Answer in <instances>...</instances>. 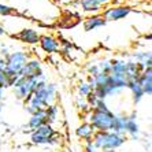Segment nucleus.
I'll return each instance as SVG.
<instances>
[{"mask_svg": "<svg viewBox=\"0 0 152 152\" xmlns=\"http://www.w3.org/2000/svg\"><path fill=\"white\" fill-rule=\"evenodd\" d=\"M126 141V137L122 134H118L115 132H95L92 137V142L99 151L106 149H115L121 148Z\"/></svg>", "mask_w": 152, "mask_h": 152, "instance_id": "obj_1", "label": "nucleus"}, {"mask_svg": "<svg viewBox=\"0 0 152 152\" xmlns=\"http://www.w3.org/2000/svg\"><path fill=\"white\" fill-rule=\"evenodd\" d=\"M114 117L115 114L113 111L102 113V111L91 110L88 113V124L95 129V132H108L113 127Z\"/></svg>", "mask_w": 152, "mask_h": 152, "instance_id": "obj_2", "label": "nucleus"}, {"mask_svg": "<svg viewBox=\"0 0 152 152\" xmlns=\"http://www.w3.org/2000/svg\"><path fill=\"white\" fill-rule=\"evenodd\" d=\"M30 142L33 145H51L58 144L56 130L53 129L51 124H45L40 126L39 129L32 132L30 134Z\"/></svg>", "mask_w": 152, "mask_h": 152, "instance_id": "obj_3", "label": "nucleus"}, {"mask_svg": "<svg viewBox=\"0 0 152 152\" xmlns=\"http://www.w3.org/2000/svg\"><path fill=\"white\" fill-rule=\"evenodd\" d=\"M37 81L36 78H25V77H19L17 81L14 82L12 88H14V96L18 100L25 102L26 99H29L33 95V92L36 91L37 86Z\"/></svg>", "mask_w": 152, "mask_h": 152, "instance_id": "obj_4", "label": "nucleus"}, {"mask_svg": "<svg viewBox=\"0 0 152 152\" xmlns=\"http://www.w3.org/2000/svg\"><path fill=\"white\" fill-rule=\"evenodd\" d=\"M19 77L25 78H36L39 81H47V75L44 74L41 67V62L37 58H29L25 66L19 71Z\"/></svg>", "mask_w": 152, "mask_h": 152, "instance_id": "obj_5", "label": "nucleus"}, {"mask_svg": "<svg viewBox=\"0 0 152 152\" xmlns=\"http://www.w3.org/2000/svg\"><path fill=\"white\" fill-rule=\"evenodd\" d=\"M56 91H58L56 85L55 84H48V82H47L45 86H42V88L34 91L32 96L36 97V99L41 103L42 106H44V108H47L48 106L53 104L55 100H56Z\"/></svg>", "mask_w": 152, "mask_h": 152, "instance_id": "obj_6", "label": "nucleus"}, {"mask_svg": "<svg viewBox=\"0 0 152 152\" xmlns=\"http://www.w3.org/2000/svg\"><path fill=\"white\" fill-rule=\"evenodd\" d=\"M132 12V7L129 6H122V4H114L110 7L104 8L102 17L106 19V22L110 21H121V19H125L127 15Z\"/></svg>", "mask_w": 152, "mask_h": 152, "instance_id": "obj_7", "label": "nucleus"}, {"mask_svg": "<svg viewBox=\"0 0 152 152\" xmlns=\"http://www.w3.org/2000/svg\"><path fill=\"white\" fill-rule=\"evenodd\" d=\"M126 85H127V81L126 80H124V78L114 77V75H108V80H107V82L103 85L102 88L104 89L107 97H110V96L121 95V93L126 89Z\"/></svg>", "mask_w": 152, "mask_h": 152, "instance_id": "obj_8", "label": "nucleus"}, {"mask_svg": "<svg viewBox=\"0 0 152 152\" xmlns=\"http://www.w3.org/2000/svg\"><path fill=\"white\" fill-rule=\"evenodd\" d=\"M39 44H40V48L45 53H55L60 48V42L58 41V39L51 34L40 36Z\"/></svg>", "mask_w": 152, "mask_h": 152, "instance_id": "obj_9", "label": "nucleus"}, {"mask_svg": "<svg viewBox=\"0 0 152 152\" xmlns=\"http://www.w3.org/2000/svg\"><path fill=\"white\" fill-rule=\"evenodd\" d=\"M138 84L142 89L144 96H151L152 95V67H147L137 78Z\"/></svg>", "mask_w": 152, "mask_h": 152, "instance_id": "obj_10", "label": "nucleus"}, {"mask_svg": "<svg viewBox=\"0 0 152 152\" xmlns=\"http://www.w3.org/2000/svg\"><path fill=\"white\" fill-rule=\"evenodd\" d=\"M19 41L25 42V44H29V45H34V44H39V40H40V34L37 30L32 28H25L22 29L21 32L18 33L15 36Z\"/></svg>", "mask_w": 152, "mask_h": 152, "instance_id": "obj_11", "label": "nucleus"}, {"mask_svg": "<svg viewBox=\"0 0 152 152\" xmlns=\"http://www.w3.org/2000/svg\"><path fill=\"white\" fill-rule=\"evenodd\" d=\"M45 124H48L45 111L40 110V111H37V113H34V114L30 115V118H29V121H28V127L33 132V130L39 129L40 126H42V125H45Z\"/></svg>", "mask_w": 152, "mask_h": 152, "instance_id": "obj_12", "label": "nucleus"}, {"mask_svg": "<svg viewBox=\"0 0 152 152\" xmlns=\"http://www.w3.org/2000/svg\"><path fill=\"white\" fill-rule=\"evenodd\" d=\"M106 23L107 22H106V19L102 17V14H95V15L88 17L84 21V29L86 30V32H92V30H95V29L104 26Z\"/></svg>", "mask_w": 152, "mask_h": 152, "instance_id": "obj_13", "label": "nucleus"}, {"mask_svg": "<svg viewBox=\"0 0 152 152\" xmlns=\"http://www.w3.org/2000/svg\"><path fill=\"white\" fill-rule=\"evenodd\" d=\"M126 89H129L132 92V97H133V103L134 104H138V103L141 102V99L144 97V93H142V89L138 84L137 78L134 80H129L127 81V85H126Z\"/></svg>", "mask_w": 152, "mask_h": 152, "instance_id": "obj_14", "label": "nucleus"}, {"mask_svg": "<svg viewBox=\"0 0 152 152\" xmlns=\"http://www.w3.org/2000/svg\"><path fill=\"white\" fill-rule=\"evenodd\" d=\"M130 59L137 63H142L145 67H152L151 51H136L130 55Z\"/></svg>", "mask_w": 152, "mask_h": 152, "instance_id": "obj_15", "label": "nucleus"}, {"mask_svg": "<svg viewBox=\"0 0 152 152\" xmlns=\"http://www.w3.org/2000/svg\"><path fill=\"white\" fill-rule=\"evenodd\" d=\"M126 122H127V115L126 114H115V117H114V122H113V127H111V132H115V133H118V134L125 136Z\"/></svg>", "mask_w": 152, "mask_h": 152, "instance_id": "obj_16", "label": "nucleus"}, {"mask_svg": "<svg viewBox=\"0 0 152 152\" xmlns=\"http://www.w3.org/2000/svg\"><path fill=\"white\" fill-rule=\"evenodd\" d=\"M75 134H77L80 138H82L84 141H86V140H91V138L93 137L95 129H93L88 122H85V124H81L77 129H75Z\"/></svg>", "mask_w": 152, "mask_h": 152, "instance_id": "obj_17", "label": "nucleus"}, {"mask_svg": "<svg viewBox=\"0 0 152 152\" xmlns=\"http://www.w3.org/2000/svg\"><path fill=\"white\" fill-rule=\"evenodd\" d=\"M125 134H127L132 140H138L140 126H138V124H137V119H129V118H127L126 127H125Z\"/></svg>", "mask_w": 152, "mask_h": 152, "instance_id": "obj_18", "label": "nucleus"}, {"mask_svg": "<svg viewBox=\"0 0 152 152\" xmlns=\"http://www.w3.org/2000/svg\"><path fill=\"white\" fill-rule=\"evenodd\" d=\"M80 4H81L82 11L88 14H97L102 10V6L96 0H80Z\"/></svg>", "mask_w": 152, "mask_h": 152, "instance_id": "obj_19", "label": "nucleus"}, {"mask_svg": "<svg viewBox=\"0 0 152 152\" xmlns=\"http://www.w3.org/2000/svg\"><path fill=\"white\" fill-rule=\"evenodd\" d=\"M45 115H47V119H48V124H55V122H58V118H59V106L58 104H51V106H48L45 108Z\"/></svg>", "mask_w": 152, "mask_h": 152, "instance_id": "obj_20", "label": "nucleus"}, {"mask_svg": "<svg viewBox=\"0 0 152 152\" xmlns=\"http://www.w3.org/2000/svg\"><path fill=\"white\" fill-rule=\"evenodd\" d=\"M92 91L93 88L86 81L80 82V85H78V96H81V97H86Z\"/></svg>", "mask_w": 152, "mask_h": 152, "instance_id": "obj_21", "label": "nucleus"}, {"mask_svg": "<svg viewBox=\"0 0 152 152\" xmlns=\"http://www.w3.org/2000/svg\"><path fill=\"white\" fill-rule=\"evenodd\" d=\"M97 67H99L100 73L110 74V71H111V60H108V59L100 60V62H97Z\"/></svg>", "mask_w": 152, "mask_h": 152, "instance_id": "obj_22", "label": "nucleus"}, {"mask_svg": "<svg viewBox=\"0 0 152 152\" xmlns=\"http://www.w3.org/2000/svg\"><path fill=\"white\" fill-rule=\"evenodd\" d=\"M92 108L95 111H102V113H108V111H111L110 107L107 106L106 100H99V99H97V102L95 103V106H93Z\"/></svg>", "mask_w": 152, "mask_h": 152, "instance_id": "obj_23", "label": "nucleus"}, {"mask_svg": "<svg viewBox=\"0 0 152 152\" xmlns=\"http://www.w3.org/2000/svg\"><path fill=\"white\" fill-rule=\"evenodd\" d=\"M77 106H78V108L80 110H82V111H91L92 108L89 107V104L86 103V100H85V97H81V96H78L77 97Z\"/></svg>", "mask_w": 152, "mask_h": 152, "instance_id": "obj_24", "label": "nucleus"}, {"mask_svg": "<svg viewBox=\"0 0 152 152\" xmlns=\"http://www.w3.org/2000/svg\"><path fill=\"white\" fill-rule=\"evenodd\" d=\"M86 71H88V74H89V77H96V75L100 73V70H99V67H97V63H89V64H86Z\"/></svg>", "mask_w": 152, "mask_h": 152, "instance_id": "obj_25", "label": "nucleus"}, {"mask_svg": "<svg viewBox=\"0 0 152 152\" xmlns=\"http://www.w3.org/2000/svg\"><path fill=\"white\" fill-rule=\"evenodd\" d=\"M14 12H15V8L10 7V6H6V4H0V15L7 17V15H12Z\"/></svg>", "mask_w": 152, "mask_h": 152, "instance_id": "obj_26", "label": "nucleus"}, {"mask_svg": "<svg viewBox=\"0 0 152 152\" xmlns=\"http://www.w3.org/2000/svg\"><path fill=\"white\" fill-rule=\"evenodd\" d=\"M0 88H3V89L11 88V84H10V81H8L7 78H6L4 71H0Z\"/></svg>", "mask_w": 152, "mask_h": 152, "instance_id": "obj_27", "label": "nucleus"}, {"mask_svg": "<svg viewBox=\"0 0 152 152\" xmlns=\"http://www.w3.org/2000/svg\"><path fill=\"white\" fill-rule=\"evenodd\" d=\"M85 152H99V149H97L95 145H93L92 138L85 141Z\"/></svg>", "mask_w": 152, "mask_h": 152, "instance_id": "obj_28", "label": "nucleus"}, {"mask_svg": "<svg viewBox=\"0 0 152 152\" xmlns=\"http://www.w3.org/2000/svg\"><path fill=\"white\" fill-rule=\"evenodd\" d=\"M4 69H6V59L0 56V71H4Z\"/></svg>", "mask_w": 152, "mask_h": 152, "instance_id": "obj_29", "label": "nucleus"}, {"mask_svg": "<svg viewBox=\"0 0 152 152\" xmlns=\"http://www.w3.org/2000/svg\"><path fill=\"white\" fill-rule=\"evenodd\" d=\"M96 1H97V3H99L100 6H102V7H103V6H107V4H108V3H111L113 0H96Z\"/></svg>", "mask_w": 152, "mask_h": 152, "instance_id": "obj_30", "label": "nucleus"}, {"mask_svg": "<svg viewBox=\"0 0 152 152\" xmlns=\"http://www.w3.org/2000/svg\"><path fill=\"white\" fill-rule=\"evenodd\" d=\"M3 97H4V89L0 88V103L3 102Z\"/></svg>", "mask_w": 152, "mask_h": 152, "instance_id": "obj_31", "label": "nucleus"}, {"mask_svg": "<svg viewBox=\"0 0 152 152\" xmlns=\"http://www.w3.org/2000/svg\"><path fill=\"white\" fill-rule=\"evenodd\" d=\"M6 34V30H4V28L1 25H0V36H4Z\"/></svg>", "mask_w": 152, "mask_h": 152, "instance_id": "obj_32", "label": "nucleus"}, {"mask_svg": "<svg viewBox=\"0 0 152 152\" xmlns=\"http://www.w3.org/2000/svg\"><path fill=\"white\" fill-rule=\"evenodd\" d=\"M102 152H117L115 149H106V151H102Z\"/></svg>", "mask_w": 152, "mask_h": 152, "instance_id": "obj_33", "label": "nucleus"}, {"mask_svg": "<svg viewBox=\"0 0 152 152\" xmlns=\"http://www.w3.org/2000/svg\"><path fill=\"white\" fill-rule=\"evenodd\" d=\"M148 1H149V0H148Z\"/></svg>", "mask_w": 152, "mask_h": 152, "instance_id": "obj_34", "label": "nucleus"}]
</instances>
